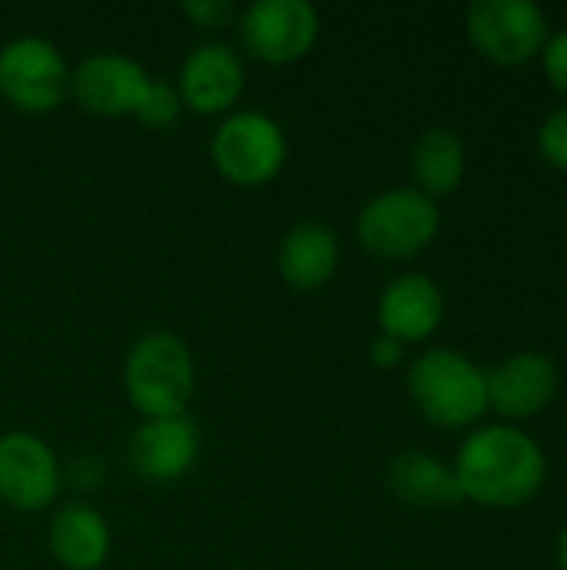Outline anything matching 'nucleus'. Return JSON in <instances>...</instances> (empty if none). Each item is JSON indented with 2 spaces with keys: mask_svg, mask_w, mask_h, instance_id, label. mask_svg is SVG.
<instances>
[{
  "mask_svg": "<svg viewBox=\"0 0 567 570\" xmlns=\"http://www.w3.org/2000/svg\"><path fill=\"white\" fill-rule=\"evenodd\" d=\"M451 471L461 498L485 508H518L541 491L548 461L531 434L511 424H488L471 431Z\"/></svg>",
  "mask_w": 567,
  "mask_h": 570,
  "instance_id": "obj_1",
  "label": "nucleus"
},
{
  "mask_svg": "<svg viewBox=\"0 0 567 570\" xmlns=\"http://www.w3.org/2000/svg\"><path fill=\"white\" fill-rule=\"evenodd\" d=\"M197 367L184 337L170 331H150L137 337L124 357V391L144 417L187 414L194 397Z\"/></svg>",
  "mask_w": 567,
  "mask_h": 570,
  "instance_id": "obj_2",
  "label": "nucleus"
},
{
  "mask_svg": "<svg viewBox=\"0 0 567 570\" xmlns=\"http://www.w3.org/2000/svg\"><path fill=\"white\" fill-rule=\"evenodd\" d=\"M408 394L431 424L471 428L488 411V371L451 347H431L408 367Z\"/></svg>",
  "mask_w": 567,
  "mask_h": 570,
  "instance_id": "obj_3",
  "label": "nucleus"
},
{
  "mask_svg": "<svg viewBox=\"0 0 567 570\" xmlns=\"http://www.w3.org/2000/svg\"><path fill=\"white\" fill-rule=\"evenodd\" d=\"M441 227L438 200L418 187H388L374 194L358 214V240L378 257H414Z\"/></svg>",
  "mask_w": 567,
  "mask_h": 570,
  "instance_id": "obj_4",
  "label": "nucleus"
},
{
  "mask_svg": "<svg viewBox=\"0 0 567 570\" xmlns=\"http://www.w3.org/2000/svg\"><path fill=\"white\" fill-rule=\"evenodd\" d=\"M211 160L231 184L261 187L287 160L284 127L264 110H231L211 137Z\"/></svg>",
  "mask_w": 567,
  "mask_h": 570,
  "instance_id": "obj_5",
  "label": "nucleus"
},
{
  "mask_svg": "<svg viewBox=\"0 0 567 570\" xmlns=\"http://www.w3.org/2000/svg\"><path fill=\"white\" fill-rule=\"evenodd\" d=\"M0 94L27 114H47L70 94V67L47 37L23 33L0 47Z\"/></svg>",
  "mask_w": 567,
  "mask_h": 570,
  "instance_id": "obj_6",
  "label": "nucleus"
},
{
  "mask_svg": "<svg viewBox=\"0 0 567 570\" xmlns=\"http://www.w3.org/2000/svg\"><path fill=\"white\" fill-rule=\"evenodd\" d=\"M321 30L317 7L311 0H254L237 13V33L251 57L264 63L301 60Z\"/></svg>",
  "mask_w": 567,
  "mask_h": 570,
  "instance_id": "obj_7",
  "label": "nucleus"
},
{
  "mask_svg": "<svg viewBox=\"0 0 567 570\" xmlns=\"http://www.w3.org/2000/svg\"><path fill=\"white\" fill-rule=\"evenodd\" d=\"M468 37L495 63H525L545 50L551 27L535 0H475Z\"/></svg>",
  "mask_w": 567,
  "mask_h": 570,
  "instance_id": "obj_8",
  "label": "nucleus"
},
{
  "mask_svg": "<svg viewBox=\"0 0 567 570\" xmlns=\"http://www.w3.org/2000/svg\"><path fill=\"white\" fill-rule=\"evenodd\" d=\"M60 464L47 441L30 431L0 434V501L13 511H43L60 491Z\"/></svg>",
  "mask_w": 567,
  "mask_h": 570,
  "instance_id": "obj_9",
  "label": "nucleus"
},
{
  "mask_svg": "<svg viewBox=\"0 0 567 570\" xmlns=\"http://www.w3.org/2000/svg\"><path fill=\"white\" fill-rule=\"evenodd\" d=\"M147 83V67L120 50H97L70 70V94L84 110L97 117L134 114Z\"/></svg>",
  "mask_w": 567,
  "mask_h": 570,
  "instance_id": "obj_10",
  "label": "nucleus"
},
{
  "mask_svg": "<svg viewBox=\"0 0 567 570\" xmlns=\"http://www.w3.org/2000/svg\"><path fill=\"white\" fill-rule=\"evenodd\" d=\"M201 458V431L194 417H144L127 441V464L147 484L180 481Z\"/></svg>",
  "mask_w": 567,
  "mask_h": 570,
  "instance_id": "obj_11",
  "label": "nucleus"
},
{
  "mask_svg": "<svg viewBox=\"0 0 567 570\" xmlns=\"http://www.w3.org/2000/svg\"><path fill=\"white\" fill-rule=\"evenodd\" d=\"M244 80L247 73L237 47L224 40H204L184 57L174 87L184 107L197 114H227L244 94Z\"/></svg>",
  "mask_w": 567,
  "mask_h": 570,
  "instance_id": "obj_12",
  "label": "nucleus"
},
{
  "mask_svg": "<svg viewBox=\"0 0 567 570\" xmlns=\"http://www.w3.org/2000/svg\"><path fill=\"white\" fill-rule=\"evenodd\" d=\"M561 374L548 354L521 351L488 371V407L505 417H535L558 394Z\"/></svg>",
  "mask_w": 567,
  "mask_h": 570,
  "instance_id": "obj_13",
  "label": "nucleus"
},
{
  "mask_svg": "<svg viewBox=\"0 0 567 570\" xmlns=\"http://www.w3.org/2000/svg\"><path fill=\"white\" fill-rule=\"evenodd\" d=\"M378 321H381V334L401 341V344H414L431 337L441 321H444V294L438 287V281H431L428 274H398L378 301Z\"/></svg>",
  "mask_w": 567,
  "mask_h": 570,
  "instance_id": "obj_14",
  "label": "nucleus"
},
{
  "mask_svg": "<svg viewBox=\"0 0 567 570\" xmlns=\"http://www.w3.org/2000/svg\"><path fill=\"white\" fill-rule=\"evenodd\" d=\"M341 264V240L321 220H297L277 247V271L297 291L324 287Z\"/></svg>",
  "mask_w": 567,
  "mask_h": 570,
  "instance_id": "obj_15",
  "label": "nucleus"
},
{
  "mask_svg": "<svg viewBox=\"0 0 567 570\" xmlns=\"http://www.w3.org/2000/svg\"><path fill=\"white\" fill-rule=\"evenodd\" d=\"M47 544L67 570H97L110 554V524L97 508L70 501L50 518Z\"/></svg>",
  "mask_w": 567,
  "mask_h": 570,
  "instance_id": "obj_16",
  "label": "nucleus"
},
{
  "mask_svg": "<svg viewBox=\"0 0 567 570\" xmlns=\"http://www.w3.org/2000/svg\"><path fill=\"white\" fill-rule=\"evenodd\" d=\"M388 488L411 508H444L465 501L454 471L428 451H401L388 464Z\"/></svg>",
  "mask_w": 567,
  "mask_h": 570,
  "instance_id": "obj_17",
  "label": "nucleus"
},
{
  "mask_svg": "<svg viewBox=\"0 0 567 570\" xmlns=\"http://www.w3.org/2000/svg\"><path fill=\"white\" fill-rule=\"evenodd\" d=\"M411 170L418 190H424L428 197L454 194L468 170L465 140L451 127H428L411 150Z\"/></svg>",
  "mask_w": 567,
  "mask_h": 570,
  "instance_id": "obj_18",
  "label": "nucleus"
},
{
  "mask_svg": "<svg viewBox=\"0 0 567 570\" xmlns=\"http://www.w3.org/2000/svg\"><path fill=\"white\" fill-rule=\"evenodd\" d=\"M180 110H184V100H180L177 87L167 83V80H154L150 77V83H147L137 110H134V117L140 124H147V127H170L180 117Z\"/></svg>",
  "mask_w": 567,
  "mask_h": 570,
  "instance_id": "obj_19",
  "label": "nucleus"
},
{
  "mask_svg": "<svg viewBox=\"0 0 567 570\" xmlns=\"http://www.w3.org/2000/svg\"><path fill=\"white\" fill-rule=\"evenodd\" d=\"M538 150L551 167L567 170V107H558L545 117V124L538 127Z\"/></svg>",
  "mask_w": 567,
  "mask_h": 570,
  "instance_id": "obj_20",
  "label": "nucleus"
},
{
  "mask_svg": "<svg viewBox=\"0 0 567 570\" xmlns=\"http://www.w3.org/2000/svg\"><path fill=\"white\" fill-rule=\"evenodd\" d=\"M541 60H545V73H548L551 87L567 97V27L548 37V43L541 50Z\"/></svg>",
  "mask_w": 567,
  "mask_h": 570,
  "instance_id": "obj_21",
  "label": "nucleus"
},
{
  "mask_svg": "<svg viewBox=\"0 0 567 570\" xmlns=\"http://www.w3.org/2000/svg\"><path fill=\"white\" fill-rule=\"evenodd\" d=\"M180 10L201 27H224L231 17H237V7L231 0H184Z\"/></svg>",
  "mask_w": 567,
  "mask_h": 570,
  "instance_id": "obj_22",
  "label": "nucleus"
},
{
  "mask_svg": "<svg viewBox=\"0 0 567 570\" xmlns=\"http://www.w3.org/2000/svg\"><path fill=\"white\" fill-rule=\"evenodd\" d=\"M368 354H371V364H378V367H394V364H401L404 344L394 341V337H388V334H381V337L371 341Z\"/></svg>",
  "mask_w": 567,
  "mask_h": 570,
  "instance_id": "obj_23",
  "label": "nucleus"
},
{
  "mask_svg": "<svg viewBox=\"0 0 567 570\" xmlns=\"http://www.w3.org/2000/svg\"><path fill=\"white\" fill-rule=\"evenodd\" d=\"M555 558H558V568L567 570V524L561 528V534H558V544H555Z\"/></svg>",
  "mask_w": 567,
  "mask_h": 570,
  "instance_id": "obj_24",
  "label": "nucleus"
}]
</instances>
